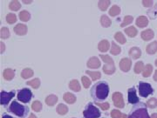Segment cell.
Wrapping results in <instances>:
<instances>
[{
    "label": "cell",
    "instance_id": "cell-1",
    "mask_svg": "<svg viewBox=\"0 0 157 118\" xmlns=\"http://www.w3.org/2000/svg\"><path fill=\"white\" fill-rule=\"evenodd\" d=\"M109 86L107 82L100 81L95 84L91 89V95L94 100L102 101L107 98L109 94Z\"/></svg>",
    "mask_w": 157,
    "mask_h": 118
},
{
    "label": "cell",
    "instance_id": "cell-2",
    "mask_svg": "<svg viewBox=\"0 0 157 118\" xmlns=\"http://www.w3.org/2000/svg\"><path fill=\"white\" fill-rule=\"evenodd\" d=\"M29 111L28 106L19 104L16 101H13L8 108V112L14 114L15 116L20 118L26 117L28 116Z\"/></svg>",
    "mask_w": 157,
    "mask_h": 118
},
{
    "label": "cell",
    "instance_id": "cell-3",
    "mask_svg": "<svg viewBox=\"0 0 157 118\" xmlns=\"http://www.w3.org/2000/svg\"><path fill=\"white\" fill-rule=\"evenodd\" d=\"M128 118H150L145 104L139 103L134 105Z\"/></svg>",
    "mask_w": 157,
    "mask_h": 118
},
{
    "label": "cell",
    "instance_id": "cell-4",
    "mask_svg": "<svg viewBox=\"0 0 157 118\" xmlns=\"http://www.w3.org/2000/svg\"><path fill=\"white\" fill-rule=\"evenodd\" d=\"M104 62L103 71L106 74H112L115 72V66L113 60L108 55H99Z\"/></svg>",
    "mask_w": 157,
    "mask_h": 118
},
{
    "label": "cell",
    "instance_id": "cell-5",
    "mask_svg": "<svg viewBox=\"0 0 157 118\" xmlns=\"http://www.w3.org/2000/svg\"><path fill=\"white\" fill-rule=\"evenodd\" d=\"M83 116L84 118H98L101 116V113L99 109L90 103L86 106L83 112Z\"/></svg>",
    "mask_w": 157,
    "mask_h": 118
},
{
    "label": "cell",
    "instance_id": "cell-6",
    "mask_svg": "<svg viewBox=\"0 0 157 118\" xmlns=\"http://www.w3.org/2000/svg\"><path fill=\"white\" fill-rule=\"evenodd\" d=\"M33 96L31 91L27 88H24L20 90L18 92V99L23 103H29Z\"/></svg>",
    "mask_w": 157,
    "mask_h": 118
},
{
    "label": "cell",
    "instance_id": "cell-7",
    "mask_svg": "<svg viewBox=\"0 0 157 118\" xmlns=\"http://www.w3.org/2000/svg\"><path fill=\"white\" fill-rule=\"evenodd\" d=\"M153 93V89L148 83L140 82L139 84V94L143 97H148L150 94Z\"/></svg>",
    "mask_w": 157,
    "mask_h": 118
},
{
    "label": "cell",
    "instance_id": "cell-8",
    "mask_svg": "<svg viewBox=\"0 0 157 118\" xmlns=\"http://www.w3.org/2000/svg\"><path fill=\"white\" fill-rule=\"evenodd\" d=\"M15 95V91H13L9 92L2 91L1 92V104L3 106H7L9 102Z\"/></svg>",
    "mask_w": 157,
    "mask_h": 118
},
{
    "label": "cell",
    "instance_id": "cell-9",
    "mask_svg": "<svg viewBox=\"0 0 157 118\" xmlns=\"http://www.w3.org/2000/svg\"><path fill=\"white\" fill-rule=\"evenodd\" d=\"M113 101L114 102V106L119 107L123 108L124 106V103L123 95L120 92H114L113 95Z\"/></svg>",
    "mask_w": 157,
    "mask_h": 118
},
{
    "label": "cell",
    "instance_id": "cell-10",
    "mask_svg": "<svg viewBox=\"0 0 157 118\" xmlns=\"http://www.w3.org/2000/svg\"><path fill=\"white\" fill-rule=\"evenodd\" d=\"M128 103L130 104H137L139 102V98L136 95V91L134 87L128 89Z\"/></svg>",
    "mask_w": 157,
    "mask_h": 118
},
{
    "label": "cell",
    "instance_id": "cell-11",
    "mask_svg": "<svg viewBox=\"0 0 157 118\" xmlns=\"http://www.w3.org/2000/svg\"><path fill=\"white\" fill-rule=\"evenodd\" d=\"M131 66V61L130 59L124 58L121 60L120 62V67L121 71L128 72L130 70Z\"/></svg>",
    "mask_w": 157,
    "mask_h": 118
},
{
    "label": "cell",
    "instance_id": "cell-12",
    "mask_svg": "<svg viewBox=\"0 0 157 118\" xmlns=\"http://www.w3.org/2000/svg\"><path fill=\"white\" fill-rule=\"evenodd\" d=\"M87 65L89 68L98 69L101 66V62L96 57H91L87 62Z\"/></svg>",
    "mask_w": 157,
    "mask_h": 118
},
{
    "label": "cell",
    "instance_id": "cell-13",
    "mask_svg": "<svg viewBox=\"0 0 157 118\" xmlns=\"http://www.w3.org/2000/svg\"><path fill=\"white\" fill-rule=\"evenodd\" d=\"M14 31L18 35H25L27 33L28 28L25 25L18 24L14 27Z\"/></svg>",
    "mask_w": 157,
    "mask_h": 118
},
{
    "label": "cell",
    "instance_id": "cell-14",
    "mask_svg": "<svg viewBox=\"0 0 157 118\" xmlns=\"http://www.w3.org/2000/svg\"><path fill=\"white\" fill-rule=\"evenodd\" d=\"M148 24V19L145 16H140L136 19V25L140 28H144Z\"/></svg>",
    "mask_w": 157,
    "mask_h": 118
},
{
    "label": "cell",
    "instance_id": "cell-15",
    "mask_svg": "<svg viewBox=\"0 0 157 118\" xmlns=\"http://www.w3.org/2000/svg\"><path fill=\"white\" fill-rule=\"evenodd\" d=\"M129 55L133 59H139L141 55H142V52H141V50L139 48L133 47L130 50Z\"/></svg>",
    "mask_w": 157,
    "mask_h": 118
},
{
    "label": "cell",
    "instance_id": "cell-16",
    "mask_svg": "<svg viewBox=\"0 0 157 118\" xmlns=\"http://www.w3.org/2000/svg\"><path fill=\"white\" fill-rule=\"evenodd\" d=\"M141 36H142V39L144 40L148 41L154 37V33H153V31L152 30L148 29L143 31L142 34H141Z\"/></svg>",
    "mask_w": 157,
    "mask_h": 118
},
{
    "label": "cell",
    "instance_id": "cell-17",
    "mask_svg": "<svg viewBox=\"0 0 157 118\" xmlns=\"http://www.w3.org/2000/svg\"><path fill=\"white\" fill-rule=\"evenodd\" d=\"M110 49V43L106 40L101 41L98 44V49L102 52H106Z\"/></svg>",
    "mask_w": 157,
    "mask_h": 118
},
{
    "label": "cell",
    "instance_id": "cell-18",
    "mask_svg": "<svg viewBox=\"0 0 157 118\" xmlns=\"http://www.w3.org/2000/svg\"><path fill=\"white\" fill-rule=\"evenodd\" d=\"M63 98L67 103L68 104H73L76 101V97L73 94L70 92H67L63 95Z\"/></svg>",
    "mask_w": 157,
    "mask_h": 118
},
{
    "label": "cell",
    "instance_id": "cell-19",
    "mask_svg": "<svg viewBox=\"0 0 157 118\" xmlns=\"http://www.w3.org/2000/svg\"><path fill=\"white\" fill-rule=\"evenodd\" d=\"M58 101V97L55 95H50L45 99V103L49 106H53Z\"/></svg>",
    "mask_w": 157,
    "mask_h": 118
},
{
    "label": "cell",
    "instance_id": "cell-20",
    "mask_svg": "<svg viewBox=\"0 0 157 118\" xmlns=\"http://www.w3.org/2000/svg\"><path fill=\"white\" fill-rule=\"evenodd\" d=\"M69 87L71 90L75 92H79L81 91V85H80L79 81H77V80H72V81L70 82Z\"/></svg>",
    "mask_w": 157,
    "mask_h": 118
},
{
    "label": "cell",
    "instance_id": "cell-21",
    "mask_svg": "<svg viewBox=\"0 0 157 118\" xmlns=\"http://www.w3.org/2000/svg\"><path fill=\"white\" fill-rule=\"evenodd\" d=\"M157 51V41H154L146 47V52L149 54H154Z\"/></svg>",
    "mask_w": 157,
    "mask_h": 118
},
{
    "label": "cell",
    "instance_id": "cell-22",
    "mask_svg": "<svg viewBox=\"0 0 157 118\" xmlns=\"http://www.w3.org/2000/svg\"><path fill=\"white\" fill-rule=\"evenodd\" d=\"M14 71L11 69H6L5 70V71L3 72V77H4V78L6 80H7V81H10V80L13 79V78L14 77Z\"/></svg>",
    "mask_w": 157,
    "mask_h": 118
},
{
    "label": "cell",
    "instance_id": "cell-23",
    "mask_svg": "<svg viewBox=\"0 0 157 118\" xmlns=\"http://www.w3.org/2000/svg\"><path fill=\"white\" fill-rule=\"evenodd\" d=\"M56 111L57 113L60 114V115H64V114H67V113L68 112V107L65 104H60L57 107Z\"/></svg>",
    "mask_w": 157,
    "mask_h": 118
},
{
    "label": "cell",
    "instance_id": "cell-24",
    "mask_svg": "<svg viewBox=\"0 0 157 118\" xmlns=\"http://www.w3.org/2000/svg\"><path fill=\"white\" fill-rule=\"evenodd\" d=\"M101 23L103 27L108 28L111 25V21L106 15H102L101 18Z\"/></svg>",
    "mask_w": 157,
    "mask_h": 118
},
{
    "label": "cell",
    "instance_id": "cell-25",
    "mask_svg": "<svg viewBox=\"0 0 157 118\" xmlns=\"http://www.w3.org/2000/svg\"><path fill=\"white\" fill-rule=\"evenodd\" d=\"M124 31H125V33L130 37H135L138 34V31L134 27H130L126 28V29L124 30Z\"/></svg>",
    "mask_w": 157,
    "mask_h": 118
},
{
    "label": "cell",
    "instance_id": "cell-26",
    "mask_svg": "<svg viewBox=\"0 0 157 118\" xmlns=\"http://www.w3.org/2000/svg\"><path fill=\"white\" fill-rule=\"evenodd\" d=\"M19 17H20V20L23 21H28L30 19V14L29 12L26 10H23L19 14Z\"/></svg>",
    "mask_w": 157,
    "mask_h": 118
},
{
    "label": "cell",
    "instance_id": "cell-27",
    "mask_svg": "<svg viewBox=\"0 0 157 118\" xmlns=\"http://www.w3.org/2000/svg\"><path fill=\"white\" fill-rule=\"evenodd\" d=\"M121 52V48L117 45L114 41H112L111 48V53L114 55H117Z\"/></svg>",
    "mask_w": 157,
    "mask_h": 118
},
{
    "label": "cell",
    "instance_id": "cell-28",
    "mask_svg": "<svg viewBox=\"0 0 157 118\" xmlns=\"http://www.w3.org/2000/svg\"><path fill=\"white\" fill-rule=\"evenodd\" d=\"M121 9L119 6L117 5H114L112 6V8L110 9L109 13L111 16V17H115L120 13Z\"/></svg>",
    "mask_w": 157,
    "mask_h": 118
},
{
    "label": "cell",
    "instance_id": "cell-29",
    "mask_svg": "<svg viewBox=\"0 0 157 118\" xmlns=\"http://www.w3.org/2000/svg\"><path fill=\"white\" fill-rule=\"evenodd\" d=\"M21 75L23 79H28L33 75V71L30 69H25L22 71Z\"/></svg>",
    "mask_w": 157,
    "mask_h": 118
},
{
    "label": "cell",
    "instance_id": "cell-30",
    "mask_svg": "<svg viewBox=\"0 0 157 118\" xmlns=\"http://www.w3.org/2000/svg\"><path fill=\"white\" fill-rule=\"evenodd\" d=\"M9 8L12 11H18L21 8V4L18 1H12L9 3Z\"/></svg>",
    "mask_w": 157,
    "mask_h": 118
},
{
    "label": "cell",
    "instance_id": "cell-31",
    "mask_svg": "<svg viewBox=\"0 0 157 118\" xmlns=\"http://www.w3.org/2000/svg\"><path fill=\"white\" fill-rule=\"evenodd\" d=\"M110 1L108 0H105V1H99L98 3V6L99 9L102 11H106L108 8V6L110 5Z\"/></svg>",
    "mask_w": 157,
    "mask_h": 118
},
{
    "label": "cell",
    "instance_id": "cell-32",
    "mask_svg": "<svg viewBox=\"0 0 157 118\" xmlns=\"http://www.w3.org/2000/svg\"><path fill=\"white\" fill-rule=\"evenodd\" d=\"M27 84L31 86V87H33V89H38V87H39V86H40V79H38V78L34 79H33V80H31V81H28V82H27Z\"/></svg>",
    "mask_w": 157,
    "mask_h": 118
},
{
    "label": "cell",
    "instance_id": "cell-33",
    "mask_svg": "<svg viewBox=\"0 0 157 118\" xmlns=\"http://www.w3.org/2000/svg\"><path fill=\"white\" fill-rule=\"evenodd\" d=\"M114 38H115V39H116L118 41V42L120 43L121 44L125 43L126 41V38L124 37L123 34L121 32H118L115 34Z\"/></svg>",
    "mask_w": 157,
    "mask_h": 118
},
{
    "label": "cell",
    "instance_id": "cell-34",
    "mask_svg": "<svg viewBox=\"0 0 157 118\" xmlns=\"http://www.w3.org/2000/svg\"><path fill=\"white\" fill-rule=\"evenodd\" d=\"M86 72L92 78V81H96V80L100 79L101 77V74L99 72H91L89 71H86Z\"/></svg>",
    "mask_w": 157,
    "mask_h": 118
},
{
    "label": "cell",
    "instance_id": "cell-35",
    "mask_svg": "<svg viewBox=\"0 0 157 118\" xmlns=\"http://www.w3.org/2000/svg\"><path fill=\"white\" fill-rule=\"evenodd\" d=\"M32 109L35 111V112H40L41 108H42V104L38 101H35L31 105Z\"/></svg>",
    "mask_w": 157,
    "mask_h": 118
},
{
    "label": "cell",
    "instance_id": "cell-36",
    "mask_svg": "<svg viewBox=\"0 0 157 118\" xmlns=\"http://www.w3.org/2000/svg\"><path fill=\"white\" fill-rule=\"evenodd\" d=\"M152 71H153V67L150 64L146 65L145 69H144L143 75L145 77H149V76L151 75V74L152 73Z\"/></svg>",
    "mask_w": 157,
    "mask_h": 118
},
{
    "label": "cell",
    "instance_id": "cell-37",
    "mask_svg": "<svg viewBox=\"0 0 157 118\" xmlns=\"http://www.w3.org/2000/svg\"><path fill=\"white\" fill-rule=\"evenodd\" d=\"M17 20V17L13 13H9L6 16V21L8 22L9 24H13L15 23Z\"/></svg>",
    "mask_w": 157,
    "mask_h": 118
},
{
    "label": "cell",
    "instance_id": "cell-38",
    "mask_svg": "<svg viewBox=\"0 0 157 118\" xmlns=\"http://www.w3.org/2000/svg\"><path fill=\"white\" fill-rule=\"evenodd\" d=\"M144 68V64L143 62L139 61L138 62L135 66H134V72H135L136 74H140V73L142 71V70Z\"/></svg>",
    "mask_w": 157,
    "mask_h": 118
},
{
    "label": "cell",
    "instance_id": "cell-39",
    "mask_svg": "<svg viewBox=\"0 0 157 118\" xmlns=\"http://www.w3.org/2000/svg\"><path fill=\"white\" fill-rule=\"evenodd\" d=\"M133 17H131V16H126V17L124 18L123 22L121 25V27H124L126 26V25L130 24L131 22L133 21Z\"/></svg>",
    "mask_w": 157,
    "mask_h": 118
},
{
    "label": "cell",
    "instance_id": "cell-40",
    "mask_svg": "<svg viewBox=\"0 0 157 118\" xmlns=\"http://www.w3.org/2000/svg\"><path fill=\"white\" fill-rule=\"evenodd\" d=\"M147 105L150 108L154 109L157 106V99L155 98H151L147 101Z\"/></svg>",
    "mask_w": 157,
    "mask_h": 118
},
{
    "label": "cell",
    "instance_id": "cell-41",
    "mask_svg": "<svg viewBox=\"0 0 157 118\" xmlns=\"http://www.w3.org/2000/svg\"><path fill=\"white\" fill-rule=\"evenodd\" d=\"M9 37V31L8 28L3 27L1 30V38L3 39H8Z\"/></svg>",
    "mask_w": 157,
    "mask_h": 118
},
{
    "label": "cell",
    "instance_id": "cell-42",
    "mask_svg": "<svg viewBox=\"0 0 157 118\" xmlns=\"http://www.w3.org/2000/svg\"><path fill=\"white\" fill-rule=\"evenodd\" d=\"M148 14L151 19H155L156 18L157 16V5L153 9H150L148 11Z\"/></svg>",
    "mask_w": 157,
    "mask_h": 118
},
{
    "label": "cell",
    "instance_id": "cell-43",
    "mask_svg": "<svg viewBox=\"0 0 157 118\" xmlns=\"http://www.w3.org/2000/svg\"><path fill=\"white\" fill-rule=\"evenodd\" d=\"M82 82L83 85H84V87L86 89L89 88V86H90L91 84V82L90 80H89V79L87 77H86V76H83L82 77Z\"/></svg>",
    "mask_w": 157,
    "mask_h": 118
},
{
    "label": "cell",
    "instance_id": "cell-44",
    "mask_svg": "<svg viewBox=\"0 0 157 118\" xmlns=\"http://www.w3.org/2000/svg\"><path fill=\"white\" fill-rule=\"evenodd\" d=\"M121 116H122V113L118 110H113L111 112V116L112 118H120Z\"/></svg>",
    "mask_w": 157,
    "mask_h": 118
},
{
    "label": "cell",
    "instance_id": "cell-45",
    "mask_svg": "<svg viewBox=\"0 0 157 118\" xmlns=\"http://www.w3.org/2000/svg\"><path fill=\"white\" fill-rule=\"evenodd\" d=\"M96 105H98V106L100 107L102 110L106 111L109 109V108H110V104H109L108 103H97V102H96L95 103Z\"/></svg>",
    "mask_w": 157,
    "mask_h": 118
},
{
    "label": "cell",
    "instance_id": "cell-46",
    "mask_svg": "<svg viewBox=\"0 0 157 118\" xmlns=\"http://www.w3.org/2000/svg\"><path fill=\"white\" fill-rule=\"evenodd\" d=\"M143 4L144 5V6H145V7H151L153 5V1H147V0H144V1H142Z\"/></svg>",
    "mask_w": 157,
    "mask_h": 118
},
{
    "label": "cell",
    "instance_id": "cell-47",
    "mask_svg": "<svg viewBox=\"0 0 157 118\" xmlns=\"http://www.w3.org/2000/svg\"><path fill=\"white\" fill-rule=\"evenodd\" d=\"M5 50V46L3 42H1V53H3Z\"/></svg>",
    "mask_w": 157,
    "mask_h": 118
},
{
    "label": "cell",
    "instance_id": "cell-48",
    "mask_svg": "<svg viewBox=\"0 0 157 118\" xmlns=\"http://www.w3.org/2000/svg\"><path fill=\"white\" fill-rule=\"evenodd\" d=\"M2 118H13V117H11V116H9L8 115V114H3V116H2Z\"/></svg>",
    "mask_w": 157,
    "mask_h": 118
},
{
    "label": "cell",
    "instance_id": "cell-49",
    "mask_svg": "<svg viewBox=\"0 0 157 118\" xmlns=\"http://www.w3.org/2000/svg\"><path fill=\"white\" fill-rule=\"evenodd\" d=\"M153 79H154L155 81L157 82V70L156 71H155V74H154V75H153Z\"/></svg>",
    "mask_w": 157,
    "mask_h": 118
},
{
    "label": "cell",
    "instance_id": "cell-50",
    "mask_svg": "<svg viewBox=\"0 0 157 118\" xmlns=\"http://www.w3.org/2000/svg\"><path fill=\"white\" fill-rule=\"evenodd\" d=\"M151 118H157V113L153 114L151 116Z\"/></svg>",
    "mask_w": 157,
    "mask_h": 118
},
{
    "label": "cell",
    "instance_id": "cell-51",
    "mask_svg": "<svg viewBox=\"0 0 157 118\" xmlns=\"http://www.w3.org/2000/svg\"><path fill=\"white\" fill-rule=\"evenodd\" d=\"M28 118H37L36 116H35V114H33V113H31V114H30V117H28Z\"/></svg>",
    "mask_w": 157,
    "mask_h": 118
},
{
    "label": "cell",
    "instance_id": "cell-52",
    "mask_svg": "<svg viewBox=\"0 0 157 118\" xmlns=\"http://www.w3.org/2000/svg\"><path fill=\"white\" fill-rule=\"evenodd\" d=\"M120 118H127V116L125 114H122V116H121Z\"/></svg>",
    "mask_w": 157,
    "mask_h": 118
},
{
    "label": "cell",
    "instance_id": "cell-53",
    "mask_svg": "<svg viewBox=\"0 0 157 118\" xmlns=\"http://www.w3.org/2000/svg\"><path fill=\"white\" fill-rule=\"evenodd\" d=\"M155 65L156 66H157V59L155 60Z\"/></svg>",
    "mask_w": 157,
    "mask_h": 118
}]
</instances>
